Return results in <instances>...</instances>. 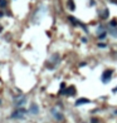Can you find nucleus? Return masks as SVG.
I'll return each mask as SVG.
<instances>
[{"label": "nucleus", "mask_w": 117, "mask_h": 123, "mask_svg": "<svg viewBox=\"0 0 117 123\" xmlns=\"http://www.w3.org/2000/svg\"><path fill=\"white\" fill-rule=\"evenodd\" d=\"M91 123H101V121L98 118H93V119H91Z\"/></svg>", "instance_id": "nucleus-16"}, {"label": "nucleus", "mask_w": 117, "mask_h": 123, "mask_svg": "<svg viewBox=\"0 0 117 123\" xmlns=\"http://www.w3.org/2000/svg\"><path fill=\"white\" fill-rule=\"evenodd\" d=\"M25 102H27V98H25V97L23 96L21 97V98H19L15 102V106H18V107H20V106H23V104H25Z\"/></svg>", "instance_id": "nucleus-9"}, {"label": "nucleus", "mask_w": 117, "mask_h": 123, "mask_svg": "<svg viewBox=\"0 0 117 123\" xmlns=\"http://www.w3.org/2000/svg\"><path fill=\"white\" fill-rule=\"evenodd\" d=\"M65 90V83H61V90H59V94H63Z\"/></svg>", "instance_id": "nucleus-12"}, {"label": "nucleus", "mask_w": 117, "mask_h": 123, "mask_svg": "<svg viewBox=\"0 0 117 123\" xmlns=\"http://www.w3.org/2000/svg\"><path fill=\"white\" fill-rule=\"evenodd\" d=\"M28 113H29V111H27L25 108H18L16 111L13 112L12 118L13 119H24L25 115H27Z\"/></svg>", "instance_id": "nucleus-1"}, {"label": "nucleus", "mask_w": 117, "mask_h": 123, "mask_svg": "<svg viewBox=\"0 0 117 123\" xmlns=\"http://www.w3.org/2000/svg\"><path fill=\"white\" fill-rule=\"evenodd\" d=\"M106 35H107V31H105V33H102L101 35H98V39H100V40H102V39L106 38Z\"/></svg>", "instance_id": "nucleus-15"}, {"label": "nucleus", "mask_w": 117, "mask_h": 123, "mask_svg": "<svg viewBox=\"0 0 117 123\" xmlns=\"http://www.w3.org/2000/svg\"><path fill=\"white\" fill-rule=\"evenodd\" d=\"M107 44H105V43H98V48H106Z\"/></svg>", "instance_id": "nucleus-17"}, {"label": "nucleus", "mask_w": 117, "mask_h": 123, "mask_svg": "<svg viewBox=\"0 0 117 123\" xmlns=\"http://www.w3.org/2000/svg\"><path fill=\"white\" fill-rule=\"evenodd\" d=\"M49 63H52L50 65H48L49 68H54L57 65L58 63H59V54H53L52 57H50V59H49Z\"/></svg>", "instance_id": "nucleus-3"}, {"label": "nucleus", "mask_w": 117, "mask_h": 123, "mask_svg": "<svg viewBox=\"0 0 117 123\" xmlns=\"http://www.w3.org/2000/svg\"><path fill=\"white\" fill-rule=\"evenodd\" d=\"M64 96H68V97H71V96H74L76 94V87H68V88H65L64 90V93H63Z\"/></svg>", "instance_id": "nucleus-6"}, {"label": "nucleus", "mask_w": 117, "mask_h": 123, "mask_svg": "<svg viewBox=\"0 0 117 123\" xmlns=\"http://www.w3.org/2000/svg\"><path fill=\"white\" fill-rule=\"evenodd\" d=\"M50 113H52V115L57 119V121H63V118H64V117H63V114H62L61 112L57 109V108H53V109L50 111Z\"/></svg>", "instance_id": "nucleus-4"}, {"label": "nucleus", "mask_w": 117, "mask_h": 123, "mask_svg": "<svg viewBox=\"0 0 117 123\" xmlns=\"http://www.w3.org/2000/svg\"><path fill=\"white\" fill-rule=\"evenodd\" d=\"M112 93H117V87H116V88H113V89H112Z\"/></svg>", "instance_id": "nucleus-18"}, {"label": "nucleus", "mask_w": 117, "mask_h": 123, "mask_svg": "<svg viewBox=\"0 0 117 123\" xmlns=\"http://www.w3.org/2000/svg\"><path fill=\"white\" fill-rule=\"evenodd\" d=\"M111 3H115V4H117V0H109Z\"/></svg>", "instance_id": "nucleus-19"}, {"label": "nucleus", "mask_w": 117, "mask_h": 123, "mask_svg": "<svg viewBox=\"0 0 117 123\" xmlns=\"http://www.w3.org/2000/svg\"><path fill=\"white\" fill-rule=\"evenodd\" d=\"M88 103H91V100L87 99V98H79V99L76 100V106H77V107H78V106H82V104H88Z\"/></svg>", "instance_id": "nucleus-7"}, {"label": "nucleus", "mask_w": 117, "mask_h": 123, "mask_svg": "<svg viewBox=\"0 0 117 123\" xmlns=\"http://www.w3.org/2000/svg\"><path fill=\"white\" fill-rule=\"evenodd\" d=\"M3 15H4V13H3V12H0V18H1Z\"/></svg>", "instance_id": "nucleus-20"}, {"label": "nucleus", "mask_w": 117, "mask_h": 123, "mask_svg": "<svg viewBox=\"0 0 117 123\" xmlns=\"http://www.w3.org/2000/svg\"><path fill=\"white\" fill-rule=\"evenodd\" d=\"M108 15H109V12H108V9L106 8V9H103L101 12V14H100V16H101V19H107L108 18Z\"/></svg>", "instance_id": "nucleus-8"}, {"label": "nucleus", "mask_w": 117, "mask_h": 123, "mask_svg": "<svg viewBox=\"0 0 117 123\" xmlns=\"http://www.w3.org/2000/svg\"><path fill=\"white\" fill-rule=\"evenodd\" d=\"M113 114H117V109H116L115 112H113Z\"/></svg>", "instance_id": "nucleus-21"}, {"label": "nucleus", "mask_w": 117, "mask_h": 123, "mask_svg": "<svg viewBox=\"0 0 117 123\" xmlns=\"http://www.w3.org/2000/svg\"><path fill=\"white\" fill-rule=\"evenodd\" d=\"M108 33L111 34L113 38H117V28H112V27H109V29H108Z\"/></svg>", "instance_id": "nucleus-10"}, {"label": "nucleus", "mask_w": 117, "mask_h": 123, "mask_svg": "<svg viewBox=\"0 0 117 123\" xmlns=\"http://www.w3.org/2000/svg\"><path fill=\"white\" fill-rule=\"evenodd\" d=\"M112 75H113V70L112 69H106L103 70V73H102L101 75V81L103 84H107V83H109V81L112 79Z\"/></svg>", "instance_id": "nucleus-2"}, {"label": "nucleus", "mask_w": 117, "mask_h": 123, "mask_svg": "<svg viewBox=\"0 0 117 123\" xmlns=\"http://www.w3.org/2000/svg\"><path fill=\"white\" fill-rule=\"evenodd\" d=\"M8 5V1L6 0H0V8H5Z\"/></svg>", "instance_id": "nucleus-14"}, {"label": "nucleus", "mask_w": 117, "mask_h": 123, "mask_svg": "<svg viewBox=\"0 0 117 123\" xmlns=\"http://www.w3.org/2000/svg\"><path fill=\"white\" fill-rule=\"evenodd\" d=\"M109 27H112V28H117V20L116 19H113L109 21Z\"/></svg>", "instance_id": "nucleus-13"}, {"label": "nucleus", "mask_w": 117, "mask_h": 123, "mask_svg": "<svg viewBox=\"0 0 117 123\" xmlns=\"http://www.w3.org/2000/svg\"><path fill=\"white\" fill-rule=\"evenodd\" d=\"M29 113L30 114H34V115H36L39 113V107H38V104L36 103H32L30 104V108H29Z\"/></svg>", "instance_id": "nucleus-5"}, {"label": "nucleus", "mask_w": 117, "mask_h": 123, "mask_svg": "<svg viewBox=\"0 0 117 123\" xmlns=\"http://www.w3.org/2000/svg\"><path fill=\"white\" fill-rule=\"evenodd\" d=\"M68 8H69V10H72V12H74L76 10V5H74V1L73 0H68Z\"/></svg>", "instance_id": "nucleus-11"}]
</instances>
